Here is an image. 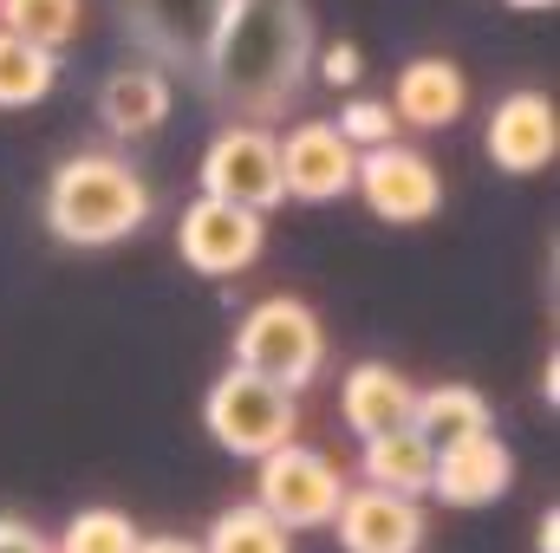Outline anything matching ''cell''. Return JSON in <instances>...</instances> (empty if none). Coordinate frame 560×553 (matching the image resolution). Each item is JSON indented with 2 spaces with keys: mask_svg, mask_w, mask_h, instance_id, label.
Here are the masks:
<instances>
[{
  "mask_svg": "<svg viewBox=\"0 0 560 553\" xmlns=\"http://www.w3.org/2000/svg\"><path fill=\"white\" fill-rule=\"evenodd\" d=\"M202 423H209V436H215L229 456H255V462H261L268 449H280V443L300 436V404H293V391H280L268 378L229 365V372L209 385Z\"/></svg>",
  "mask_w": 560,
  "mask_h": 553,
  "instance_id": "obj_4",
  "label": "cell"
},
{
  "mask_svg": "<svg viewBox=\"0 0 560 553\" xmlns=\"http://www.w3.org/2000/svg\"><path fill=\"white\" fill-rule=\"evenodd\" d=\"M0 553H52V541H46L33 521H20V515H0Z\"/></svg>",
  "mask_w": 560,
  "mask_h": 553,
  "instance_id": "obj_25",
  "label": "cell"
},
{
  "mask_svg": "<svg viewBox=\"0 0 560 553\" xmlns=\"http://www.w3.org/2000/svg\"><path fill=\"white\" fill-rule=\"evenodd\" d=\"M339 548L346 553H418L423 548V508L418 495L392 489H346L339 502Z\"/></svg>",
  "mask_w": 560,
  "mask_h": 553,
  "instance_id": "obj_10",
  "label": "cell"
},
{
  "mask_svg": "<svg viewBox=\"0 0 560 553\" xmlns=\"http://www.w3.org/2000/svg\"><path fill=\"white\" fill-rule=\"evenodd\" d=\"M411 404H418V385L378 358L352 365L346 385H339V416L352 436H385V430H405L411 423Z\"/></svg>",
  "mask_w": 560,
  "mask_h": 553,
  "instance_id": "obj_13",
  "label": "cell"
},
{
  "mask_svg": "<svg viewBox=\"0 0 560 553\" xmlns=\"http://www.w3.org/2000/svg\"><path fill=\"white\" fill-rule=\"evenodd\" d=\"M509 7H555V0H509Z\"/></svg>",
  "mask_w": 560,
  "mask_h": 553,
  "instance_id": "obj_28",
  "label": "cell"
},
{
  "mask_svg": "<svg viewBox=\"0 0 560 553\" xmlns=\"http://www.w3.org/2000/svg\"><path fill=\"white\" fill-rule=\"evenodd\" d=\"M255 502L275 515L287 534H300V528H326V521L339 515V502H346V475H339L332 456H319V449H306V443L293 436V443H280V449L261 456Z\"/></svg>",
  "mask_w": 560,
  "mask_h": 553,
  "instance_id": "obj_5",
  "label": "cell"
},
{
  "mask_svg": "<svg viewBox=\"0 0 560 553\" xmlns=\"http://www.w3.org/2000/svg\"><path fill=\"white\" fill-rule=\"evenodd\" d=\"M138 553H202V548L183 541V534H156V541H138Z\"/></svg>",
  "mask_w": 560,
  "mask_h": 553,
  "instance_id": "obj_26",
  "label": "cell"
},
{
  "mask_svg": "<svg viewBox=\"0 0 560 553\" xmlns=\"http://www.w3.org/2000/svg\"><path fill=\"white\" fill-rule=\"evenodd\" d=\"M235 365L280 385V391H306L319 378V365H326L319 313L306 299H293V293H275V299L248 306L242 326H235Z\"/></svg>",
  "mask_w": 560,
  "mask_h": 553,
  "instance_id": "obj_3",
  "label": "cell"
},
{
  "mask_svg": "<svg viewBox=\"0 0 560 553\" xmlns=\"http://www.w3.org/2000/svg\"><path fill=\"white\" fill-rule=\"evenodd\" d=\"M411 430L430 449H450V443H469V436L495 430V416H489V398L469 391V385H430L411 404Z\"/></svg>",
  "mask_w": 560,
  "mask_h": 553,
  "instance_id": "obj_16",
  "label": "cell"
},
{
  "mask_svg": "<svg viewBox=\"0 0 560 553\" xmlns=\"http://www.w3.org/2000/svg\"><path fill=\"white\" fill-rule=\"evenodd\" d=\"M509 482H515V456L495 430H482L469 443H450L430 462V495L450 502V508H482V502L509 495Z\"/></svg>",
  "mask_w": 560,
  "mask_h": 553,
  "instance_id": "obj_12",
  "label": "cell"
},
{
  "mask_svg": "<svg viewBox=\"0 0 560 553\" xmlns=\"http://www.w3.org/2000/svg\"><path fill=\"white\" fill-rule=\"evenodd\" d=\"M555 534H560V521H555V508H548V515H541V553H560Z\"/></svg>",
  "mask_w": 560,
  "mask_h": 553,
  "instance_id": "obj_27",
  "label": "cell"
},
{
  "mask_svg": "<svg viewBox=\"0 0 560 553\" xmlns=\"http://www.w3.org/2000/svg\"><path fill=\"white\" fill-rule=\"evenodd\" d=\"M385 105H392V118L411 125V131H443V125L463 118L469 85H463V72H456L450 59H411V66L398 72V85H392Z\"/></svg>",
  "mask_w": 560,
  "mask_h": 553,
  "instance_id": "obj_14",
  "label": "cell"
},
{
  "mask_svg": "<svg viewBox=\"0 0 560 553\" xmlns=\"http://www.w3.org/2000/svg\"><path fill=\"white\" fill-rule=\"evenodd\" d=\"M196 548L202 553H293V541H287V528L261 502H235V508H222L209 521V534Z\"/></svg>",
  "mask_w": 560,
  "mask_h": 553,
  "instance_id": "obj_19",
  "label": "cell"
},
{
  "mask_svg": "<svg viewBox=\"0 0 560 553\" xmlns=\"http://www.w3.org/2000/svg\"><path fill=\"white\" fill-rule=\"evenodd\" d=\"M202 59H209L215 92L235 111L275 118L280 105L300 92V79H306L313 20H306L300 0H222Z\"/></svg>",
  "mask_w": 560,
  "mask_h": 553,
  "instance_id": "obj_1",
  "label": "cell"
},
{
  "mask_svg": "<svg viewBox=\"0 0 560 553\" xmlns=\"http://www.w3.org/2000/svg\"><path fill=\"white\" fill-rule=\"evenodd\" d=\"M275 143H280V189L293 202H339L352 189L359 150L332 131V118H306Z\"/></svg>",
  "mask_w": 560,
  "mask_h": 553,
  "instance_id": "obj_9",
  "label": "cell"
},
{
  "mask_svg": "<svg viewBox=\"0 0 560 553\" xmlns=\"http://www.w3.org/2000/svg\"><path fill=\"white\" fill-rule=\"evenodd\" d=\"M332 131L352 143V150H378V143H398V118H392L385 98H352V105L332 118Z\"/></svg>",
  "mask_w": 560,
  "mask_h": 553,
  "instance_id": "obj_23",
  "label": "cell"
},
{
  "mask_svg": "<svg viewBox=\"0 0 560 553\" xmlns=\"http://www.w3.org/2000/svg\"><path fill=\"white\" fill-rule=\"evenodd\" d=\"M352 189L365 196V209L392 228H418L443 209V176L436 163L411 150V143H378V150H359V169H352Z\"/></svg>",
  "mask_w": 560,
  "mask_h": 553,
  "instance_id": "obj_6",
  "label": "cell"
},
{
  "mask_svg": "<svg viewBox=\"0 0 560 553\" xmlns=\"http://www.w3.org/2000/svg\"><path fill=\"white\" fill-rule=\"evenodd\" d=\"M150 222V183L125 156L79 150L46 183V228L66 248H112Z\"/></svg>",
  "mask_w": 560,
  "mask_h": 553,
  "instance_id": "obj_2",
  "label": "cell"
},
{
  "mask_svg": "<svg viewBox=\"0 0 560 553\" xmlns=\"http://www.w3.org/2000/svg\"><path fill=\"white\" fill-rule=\"evenodd\" d=\"M0 26L59 52L72 33H79V0H0Z\"/></svg>",
  "mask_w": 560,
  "mask_h": 553,
  "instance_id": "obj_22",
  "label": "cell"
},
{
  "mask_svg": "<svg viewBox=\"0 0 560 553\" xmlns=\"http://www.w3.org/2000/svg\"><path fill=\"white\" fill-rule=\"evenodd\" d=\"M98 118H105V131H118V138H150V131L170 118V79H163L156 66H125V72H112L105 92H98Z\"/></svg>",
  "mask_w": 560,
  "mask_h": 553,
  "instance_id": "obj_15",
  "label": "cell"
},
{
  "mask_svg": "<svg viewBox=\"0 0 560 553\" xmlns=\"http://www.w3.org/2000/svg\"><path fill=\"white\" fill-rule=\"evenodd\" d=\"M202 196H222L235 209L268 215L275 202H287V189H280V143L261 125H229L202 150Z\"/></svg>",
  "mask_w": 560,
  "mask_h": 553,
  "instance_id": "obj_8",
  "label": "cell"
},
{
  "mask_svg": "<svg viewBox=\"0 0 560 553\" xmlns=\"http://www.w3.org/2000/svg\"><path fill=\"white\" fill-rule=\"evenodd\" d=\"M489 163L495 169H509V176H535V169H548L560 150V118L555 105L541 98V92H509L495 111H489Z\"/></svg>",
  "mask_w": 560,
  "mask_h": 553,
  "instance_id": "obj_11",
  "label": "cell"
},
{
  "mask_svg": "<svg viewBox=\"0 0 560 553\" xmlns=\"http://www.w3.org/2000/svg\"><path fill=\"white\" fill-rule=\"evenodd\" d=\"M138 7L150 39L170 52H202L215 33V13H222V0H138Z\"/></svg>",
  "mask_w": 560,
  "mask_h": 553,
  "instance_id": "obj_20",
  "label": "cell"
},
{
  "mask_svg": "<svg viewBox=\"0 0 560 553\" xmlns=\"http://www.w3.org/2000/svg\"><path fill=\"white\" fill-rule=\"evenodd\" d=\"M359 72H365L359 46H346V39H339V46H326V52H319V79H326V85H359Z\"/></svg>",
  "mask_w": 560,
  "mask_h": 553,
  "instance_id": "obj_24",
  "label": "cell"
},
{
  "mask_svg": "<svg viewBox=\"0 0 560 553\" xmlns=\"http://www.w3.org/2000/svg\"><path fill=\"white\" fill-rule=\"evenodd\" d=\"M430 462L436 449L423 443L418 430H385L365 436V489H392V495H430Z\"/></svg>",
  "mask_w": 560,
  "mask_h": 553,
  "instance_id": "obj_17",
  "label": "cell"
},
{
  "mask_svg": "<svg viewBox=\"0 0 560 553\" xmlns=\"http://www.w3.org/2000/svg\"><path fill=\"white\" fill-rule=\"evenodd\" d=\"M261 242H268V222L255 209L222 202V196H196L183 209V222H176V248H183V261L202 280H229L242 268H255Z\"/></svg>",
  "mask_w": 560,
  "mask_h": 553,
  "instance_id": "obj_7",
  "label": "cell"
},
{
  "mask_svg": "<svg viewBox=\"0 0 560 553\" xmlns=\"http://www.w3.org/2000/svg\"><path fill=\"white\" fill-rule=\"evenodd\" d=\"M52 79H59V66H52V52L0 26V111H20V105H39V98L52 92Z\"/></svg>",
  "mask_w": 560,
  "mask_h": 553,
  "instance_id": "obj_18",
  "label": "cell"
},
{
  "mask_svg": "<svg viewBox=\"0 0 560 553\" xmlns=\"http://www.w3.org/2000/svg\"><path fill=\"white\" fill-rule=\"evenodd\" d=\"M138 521L125 508H79L66 521V534L52 541V553H138Z\"/></svg>",
  "mask_w": 560,
  "mask_h": 553,
  "instance_id": "obj_21",
  "label": "cell"
}]
</instances>
